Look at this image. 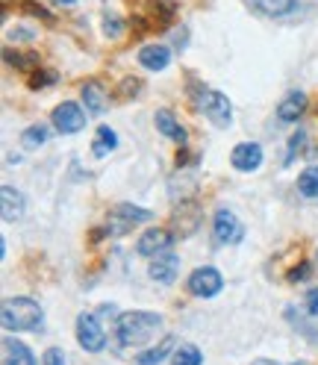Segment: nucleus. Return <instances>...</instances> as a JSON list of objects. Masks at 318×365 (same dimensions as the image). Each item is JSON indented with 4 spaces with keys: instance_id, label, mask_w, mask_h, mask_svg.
I'll use <instances>...</instances> for the list:
<instances>
[{
    "instance_id": "f257e3e1",
    "label": "nucleus",
    "mask_w": 318,
    "mask_h": 365,
    "mask_svg": "<svg viewBox=\"0 0 318 365\" xmlns=\"http://www.w3.org/2000/svg\"><path fill=\"white\" fill-rule=\"evenodd\" d=\"M159 327H163V315L156 312H145V309H130L121 312L118 322H116V333L121 348H142L145 341H150Z\"/></svg>"
},
{
    "instance_id": "f03ea898",
    "label": "nucleus",
    "mask_w": 318,
    "mask_h": 365,
    "mask_svg": "<svg viewBox=\"0 0 318 365\" xmlns=\"http://www.w3.org/2000/svg\"><path fill=\"white\" fill-rule=\"evenodd\" d=\"M4 327L6 330H15V333H30V330H39L44 324V309L33 301V298H9L4 304Z\"/></svg>"
},
{
    "instance_id": "7ed1b4c3",
    "label": "nucleus",
    "mask_w": 318,
    "mask_h": 365,
    "mask_svg": "<svg viewBox=\"0 0 318 365\" xmlns=\"http://www.w3.org/2000/svg\"><path fill=\"white\" fill-rule=\"evenodd\" d=\"M195 86V95H192V103L207 112V118L215 124V127H230L233 121V106L230 101H227V95H221V91L203 86V83H192Z\"/></svg>"
},
{
    "instance_id": "20e7f679",
    "label": "nucleus",
    "mask_w": 318,
    "mask_h": 365,
    "mask_svg": "<svg viewBox=\"0 0 318 365\" xmlns=\"http://www.w3.org/2000/svg\"><path fill=\"white\" fill-rule=\"evenodd\" d=\"M153 218V212L150 210H145V207H133V203H118L116 210L109 212V236L116 233V236H121V233H127L130 227H135V224H145V221H150Z\"/></svg>"
},
{
    "instance_id": "39448f33",
    "label": "nucleus",
    "mask_w": 318,
    "mask_h": 365,
    "mask_svg": "<svg viewBox=\"0 0 318 365\" xmlns=\"http://www.w3.org/2000/svg\"><path fill=\"white\" fill-rule=\"evenodd\" d=\"M186 289L195 294V298H215V294L224 289V277L212 265H200L189 274Z\"/></svg>"
},
{
    "instance_id": "423d86ee",
    "label": "nucleus",
    "mask_w": 318,
    "mask_h": 365,
    "mask_svg": "<svg viewBox=\"0 0 318 365\" xmlns=\"http://www.w3.org/2000/svg\"><path fill=\"white\" fill-rule=\"evenodd\" d=\"M77 341H80V348L88 351V354L103 351L106 333H103V327L98 324V315H92V312H80V315H77Z\"/></svg>"
},
{
    "instance_id": "0eeeda50",
    "label": "nucleus",
    "mask_w": 318,
    "mask_h": 365,
    "mask_svg": "<svg viewBox=\"0 0 318 365\" xmlns=\"http://www.w3.org/2000/svg\"><path fill=\"white\" fill-rule=\"evenodd\" d=\"M53 127H56L62 135L80 133V130L86 127V112H83L74 101H62V103L53 109Z\"/></svg>"
},
{
    "instance_id": "6e6552de",
    "label": "nucleus",
    "mask_w": 318,
    "mask_h": 365,
    "mask_svg": "<svg viewBox=\"0 0 318 365\" xmlns=\"http://www.w3.org/2000/svg\"><path fill=\"white\" fill-rule=\"evenodd\" d=\"M212 230H215V242L218 245H239L245 236L242 221L230 212V210H218L212 218Z\"/></svg>"
},
{
    "instance_id": "1a4fd4ad",
    "label": "nucleus",
    "mask_w": 318,
    "mask_h": 365,
    "mask_svg": "<svg viewBox=\"0 0 318 365\" xmlns=\"http://www.w3.org/2000/svg\"><path fill=\"white\" fill-rule=\"evenodd\" d=\"M230 165L236 168V171H257L260 165H262V148L257 145V142H242V145H236L233 148V153H230Z\"/></svg>"
},
{
    "instance_id": "9d476101",
    "label": "nucleus",
    "mask_w": 318,
    "mask_h": 365,
    "mask_svg": "<svg viewBox=\"0 0 318 365\" xmlns=\"http://www.w3.org/2000/svg\"><path fill=\"white\" fill-rule=\"evenodd\" d=\"M177 236H171L168 230H159V227H153V230H148L145 236H139V242H135V250H139L142 257H159L165 254V250L171 247Z\"/></svg>"
},
{
    "instance_id": "9b49d317",
    "label": "nucleus",
    "mask_w": 318,
    "mask_h": 365,
    "mask_svg": "<svg viewBox=\"0 0 318 365\" xmlns=\"http://www.w3.org/2000/svg\"><path fill=\"white\" fill-rule=\"evenodd\" d=\"M148 274H150V280L168 286V283L177 280V274H180V259L174 254H159V257H153Z\"/></svg>"
},
{
    "instance_id": "f8f14e48",
    "label": "nucleus",
    "mask_w": 318,
    "mask_h": 365,
    "mask_svg": "<svg viewBox=\"0 0 318 365\" xmlns=\"http://www.w3.org/2000/svg\"><path fill=\"white\" fill-rule=\"evenodd\" d=\"M304 112H307V95L304 91H289V95L280 101V106H277V118L283 124H294Z\"/></svg>"
},
{
    "instance_id": "ddd939ff",
    "label": "nucleus",
    "mask_w": 318,
    "mask_h": 365,
    "mask_svg": "<svg viewBox=\"0 0 318 365\" xmlns=\"http://www.w3.org/2000/svg\"><path fill=\"white\" fill-rule=\"evenodd\" d=\"M0 200H4V221H18V218H24L27 212V200L24 195H21L15 186H6L0 189Z\"/></svg>"
},
{
    "instance_id": "4468645a",
    "label": "nucleus",
    "mask_w": 318,
    "mask_h": 365,
    "mask_svg": "<svg viewBox=\"0 0 318 365\" xmlns=\"http://www.w3.org/2000/svg\"><path fill=\"white\" fill-rule=\"evenodd\" d=\"M198 221H200V212H198V203H180L177 212H174V230L180 233V239H186L189 233L198 230Z\"/></svg>"
},
{
    "instance_id": "2eb2a0df",
    "label": "nucleus",
    "mask_w": 318,
    "mask_h": 365,
    "mask_svg": "<svg viewBox=\"0 0 318 365\" xmlns=\"http://www.w3.org/2000/svg\"><path fill=\"white\" fill-rule=\"evenodd\" d=\"M139 62H142V68H148V71H165L168 62H171V51L165 44H148V48L139 51Z\"/></svg>"
},
{
    "instance_id": "dca6fc26",
    "label": "nucleus",
    "mask_w": 318,
    "mask_h": 365,
    "mask_svg": "<svg viewBox=\"0 0 318 365\" xmlns=\"http://www.w3.org/2000/svg\"><path fill=\"white\" fill-rule=\"evenodd\" d=\"M4 365H36V356L24 341L6 336L4 339Z\"/></svg>"
},
{
    "instance_id": "f3484780",
    "label": "nucleus",
    "mask_w": 318,
    "mask_h": 365,
    "mask_svg": "<svg viewBox=\"0 0 318 365\" xmlns=\"http://www.w3.org/2000/svg\"><path fill=\"white\" fill-rule=\"evenodd\" d=\"M153 118H156V130H159V133H163V135H168V139H171V142H177L180 148L186 145V130L180 127V121L171 115L168 109H159Z\"/></svg>"
},
{
    "instance_id": "a211bd4d",
    "label": "nucleus",
    "mask_w": 318,
    "mask_h": 365,
    "mask_svg": "<svg viewBox=\"0 0 318 365\" xmlns=\"http://www.w3.org/2000/svg\"><path fill=\"white\" fill-rule=\"evenodd\" d=\"M251 4H254L262 15L283 18V15H292L294 9H298V6H301V0H251Z\"/></svg>"
},
{
    "instance_id": "6ab92c4d",
    "label": "nucleus",
    "mask_w": 318,
    "mask_h": 365,
    "mask_svg": "<svg viewBox=\"0 0 318 365\" xmlns=\"http://www.w3.org/2000/svg\"><path fill=\"white\" fill-rule=\"evenodd\" d=\"M116 148H118V135H116V130L106 127V124H101V127H98V135H95V145H92V153H95L98 159H103L106 153H112Z\"/></svg>"
},
{
    "instance_id": "aec40b11",
    "label": "nucleus",
    "mask_w": 318,
    "mask_h": 365,
    "mask_svg": "<svg viewBox=\"0 0 318 365\" xmlns=\"http://www.w3.org/2000/svg\"><path fill=\"white\" fill-rule=\"evenodd\" d=\"M83 103H86L88 112H95V115H101V112L106 109V95H103L101 83H86L83 86Z\"/></svg>"
},
{
    "instance_id": "412c9836",
    "label": "nucleus",
    "mask_w": 318,
    "mask_h": 365,
    "mask_svg": "<svg viewBox=\"0 0 318 365\" xmlns=\"http://www.w3.org/2000/svg\"><path fill=\"white\" fill-rule=\"evenodd\" d=\"M4 59H6V65H12V68H18V71H36V65H39V53L36 51H30V53H12V48H6L4 51Z\"/></svg>"
},
{
    "instance_id": "4be33fe9",
    "label": "nucleus",
    "mask_w": 318,
    "mask_h": 365,
    "mask_svg": "<svg viewBox=\"0 0 318 365\" xmlns=\"http://www.w3.org/2000/svg\"><path fill=\"white\" fill-rule=\"evenodd\" d=\"M203 362V354H200V348L198 345H180V348H174V354H171V365H200Z\"/></svg>"
},
{
    "instance_id": "5701e85b",
    "label": "nucleus",
    "mask_w": 318,
    "mask_h": 365,
    "mask_svg": "<svg viewBox=\"0 0 318 365\" xmlns=\"http://www.w3.org/2000/svg\"><path fill=\"white\" fill-rule=\"evenodd\" d=\"M298 192H301L304 197H309V200L318 197V165H309V168L301 171V177H298Z\"/></svg>"
},
{
    "instance_id": "b1692460",
    "label": "nucleus",
    "mask_w": 318,
    "mask_h": 365,
    "mask_svg": "<svg viewBox=\"0 0 318 365\" xmlns=\"http://www.w3.org/2000/svg\"><path fill=\"white\" fill-rule=\"evenodd\" d=\"M44 142H48V127L44 124H33V127H27L24 133H21V145H24L27 150L41 148Z\"/></svg>"
},
{
    "instance_id": "393cba45",
    "label": "nucleus",
    "mask_w": 318,
    "mask_h": 365,
    "mask_svg": "<svg viewBox=\"0 0 318 365\" xmlns=\"http://www.w3.org/2000/svg\"><path fill=\"white\" fill-rule=\"evenodd\" d=\"M171 348H174V339H165L159 348H150V351L139 354V356H135V362H139V365H159V362H163L171 354Z\"/></svg>"
},
{
    "instance_id": "a878e982",
    "label": "nucleus",
    "mask_w": 318,
    "mask_h": 365,
    "mask_svg": "<svg viewBox=\"0 0 318 365\" xmlns=\"http://www.w3.org/2000/svg\"><path fill=\"white\" fill-rule=\"evenodd\" d=\"M286 318H289V322H292L294 327H298V330H301V333H304V336H307V339L312 341V345H315V341H318V336L312 333V327H309V324L304 322V318H301L298 312H294V309H286Z\"/></svg>"
},
{
    "instance_id": "bb28decb",
    "label": "nucleus",
    "mask_w": 318,
    "mask_h": 365,
    "mask_svg": "<svg viewBox=\"0 0 318 365\" xmlns=\"http://www.w3.org/2000/svg\"><path fill=\"white\" fill-rule=\"evenodd\" d=\"M304 142H307V133H304V130H298V133H294V135H292V139H289V150H286V165L292 163V159H294V156H298V153H301Z\"/></svg>"
},
{
    "instance_id": "cd10ccee",
    "label": "nucleus",
    "mask_w": 318,
    "mask_h": 365,
    "mask_svg": "<svg viewBox=\"0 0 318 365\" xmlns=\"http://www.w3.org/2000/svg\"><path fill=\"white\" fill-rule=\"evenodd\" d=\"M51 83H56V74L53 71H30V88H44V86H51Z\"/></svg>"
},
{
    "instance_id": "c85d7f7f",
    "label": "nucleus",
    "mask_w": 318,
    "mask_h": 365,
    "mask_svg": "<svg viewBox=\"0 0 318 365\" xmlns=\"http://www.w3.org/2000/svg\"><path fill=\"white\" fill-rule=\"evenodd\" d=\"M309 262H301V265H294L292 271H289V283H301L304 277H309Z\"/></svg>"
},
{
    "instance_id": "c756f323",
    "label": "nucleus",
    "mask_w": 318,
    "mask_h": 365,
    "mask_svg": "<svg viewBox=\"0 0 318 365\" xmlns=\"http://www.w3.org/2000/svg\"><path fill=\"white\" fill-rule=\"evenodd\" d=\"M24 12H27V15H36V18H44L48 24H53V15L44 9V6H39V4H24Z\"/></svg>"
},
{
    "instance_id": "7c9ffc66",
    "label": "nucleus",
    "mask_w": 318,
    "mask_h": 365,
    "mask_svg": "<svg viewBox=\"0 0 318 365\" xmlns=\"http://www.w3.org/2000/svg\"><path fill=\"white\" fill-rule=\"evenodd\" d=\"M103 33H106L109 38H116V36L121 33V18H118V15H109V18H106V27H103Z\"/></svg>"
},
{
    "instance_id": "2f4dec72",
    "label": "nucleus",
    "mask_w": 318,
    "mask_h": 365,
    "mask_svg": "<svg viewBox=\"0 0 318 365\" xmlns=\"http://www.w3.org/2000/svg\"><path fill=\"white\" fill-rule=\"evenodd\" d=\"M44 365H65V354L59 348H51L48 354H44Z\"/></svg>"
},
{
    "instance_id": "473e14b6",
    "label": "nucleus",
    "mask_w": 318,
    "mask_h": 365,
    "mask_svg": "<svg viewBox=\"0 0 318 365\" xmlns=\"http://www.w3.org/2000/svg\"><path fill=\"white\" fill-rule=\"evenodd\" d=\"M309 315H312V318H318V289H315V292H309Z\"/></svg>"
},
{
    "instance_id": "72a5a7b5",
    "label": "nucleus",
    "mask_w": 318,
    "mask_h": 365,
    "mask_svg": "<svg viewBox=\"0 0 318 365\" xmlns=\"http://www.w3.org/2000/svg\"><path fill=\"white\" fill-rule=\"evenodd\" d=\"M53 4H56V6H74L77 0H53Z\"/></svg>"
},
{
    "instance_id": "f704fd0d",
    "label": "nucleus",
    "mask_w": 318,
    "mask_h": 365,
    "mask_svg": "<svg viewBox=\"0 0 318 365\" xmlns=\"http://www.w3.org/2000/svg\"><path fill=\"white\" fill-rule=\"evenodd\" d=\"M254 365H277V362H271V359H257Z\"/></svg>"
}]
</instances>
